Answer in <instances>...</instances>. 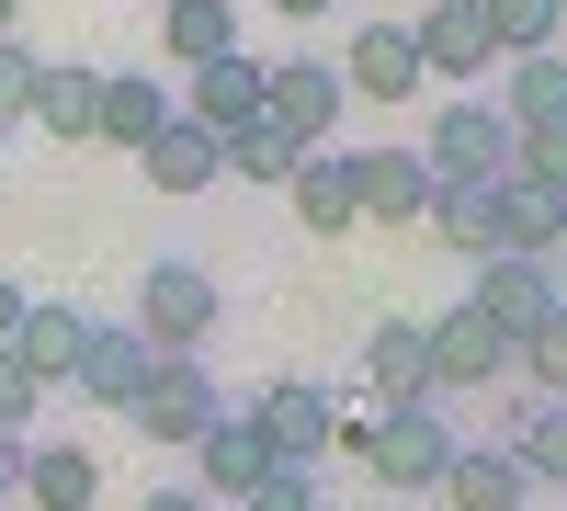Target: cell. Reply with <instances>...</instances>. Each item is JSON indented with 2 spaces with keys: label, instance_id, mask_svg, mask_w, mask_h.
Instances as JSON below:
<instances>
[{
  "label": "cell",
  "instance_id": "29",
  "mask_svg": "<svg viewBox=\"0 0 567 511\" xmlns=\"http://www.w3.org/2000/svg\"><path fill=\"white\" fill-rule=\"evenodd\" d=\"M511 364L534 376V398H567V296H556L534 330H523V352H511Z\"/></svg>",
  "mask_w": 567,
  "mask_h": 511
},
{
  "label": "cell",
  "instance_id": "20",
  "mask_svg": "<svg viewBox=\"0 0 567 511\" xmlns=\"http://www.w3.org/2000/svg\"><path fill=\"white\" fill-rule=\"evenodd\" d=\"M432 500H443V511H523L534 478H523V454H511V443H465V454H454V478H443Z\"/></svg>",
  "mask_w": 567,
  "mask_h": 511
},
{
  "label": "cell",
  "instance_id": "34",
  "mask_svg": "<svg viewBox=\"0 0 567 511\" xmlns=\"http://www.w3.org/2000/svg\"><path fill=\"white\" fill-rule=\"evenodd\" d=\"M34 409H45V387L23 376L12 352H0V432H12V443H34Z\"/></svg>",
  "mask_w": 567,
  "mask_h": 511
},
{
  "label": "cell",
  "instance_id": "40",
  "mask_svg": "<svg viewBox=\"0 0 567 511\" xmlns=\"http://www.w3.org/2000/svg\"><path fill=\"white\" fill-rule=\"evenodd\" d=\"M556 12H567V0H556Z\"/></svg>",
  "mask_w": 567,
  "mask_h": 511
},
{
  "label": "cell",
  "instance_id": "28",
  "mask_svg": "<svg viewBox=\"0 0 567 511\" xmlns=\"http://www.w3.org/2000/svg\"><path fill=\"white\" fill-rule=\"evenodd\" d=\"M511 136L523 125H567V58H511Z\"/></svg>",
  "mask_w": 567,
  "mask_h": 511
},
{
  "label": "cell",
  "instance_id": "22",
  "mask_svg": "<svg viewBox=\"0 0 567 511\" xmlns=\"http://www.w3.org/2000/svg\"><path fill=\"white\" fill-rule=\"evenodd\" d=\"M159 45H171V69L194 80L216 58H239V12H227V0H159Z\"/></svg>",
  "mask_w": 567,
  "mask_h": 511
},
{
  "label": "cell",
  "instance_id": "21",
  "mask_svg": "<svg viewBox=\"0 0 567 511\" xmlns=\"http://www.w3.org/2000/svg\"><path fill=\"white\" fill-rule=\"evenodd\" d=\"M80 341H91V318H80V307H58V296H34V307H23V330H12V364H23L34 387H69Z\"/></svg>",
  "mask_w": 567,
  "mask_h": 511
},
{
  "label": "cell",
  "instance_id": "4",
  "mask_svg": "<svg viewBox=\"0 0 567 511\" xmlns=\"http://www.w3.org/2000/svg\"><path fill=\"white\" fill-rule=\"evenodd\" d=\"M125 421H136V443H148V454H194V443L227 421V387L205 376V352L148 364V387H136V409H125Z\"/></svg>",
  "mask_w": 567,
  "mask_h": 511
},
{
  "label": "cell",
  "instance_id": "14",
  "mask_svg": "<svg viewBox=\"0 0 567 511\" xmlns=\"http://www.w3.org/2000/svg\"><path fill=\"white\" fill-rule=\"evenodd\" d=\"M136 171H148L159 194H205V182H227V136H216V125H194V114H171L148 149H136Z\"/></svg>",
  "mask_w": 567,
  "mask_h": 511
},
{
  "label": "cell",
  "instance_id": "11",
  "mask_svg": "<svg viewBox=\"0 0 567 511\" xmlns=\"http://www.w3.org/2000/svg\"><path fill=\"white\" fill-rule=\"evenodd\" d=\"M341 91H352V103H420V45H409V23H352Z\"/></svg>",
  "mask_w": 567,
  "mask_h": 511
},
{
  "label": "cell",
  "instance_id": "23",
  "mask_svg": "<svg viewBox=\"0 0 567 511\" xmlns=\"http://www.w3.org/2000/svg\"><path fill=\"white\" fill-rule=\"evenodd\" d=\"M23 500L34 511H91V500H103L91 443H23Z\"/></svg>",
  "mask_w": 567,
  "mask_h": 511
},
{
  "label": "cell",
  "instance_id": "19",
  "mask_svg": "<svg viewBox=\"0 0 567 511\" xmlns=\"http://www.w3.org/2000/svg\"><path fill=\"white\" fill-rule=\"evenodd\" d=\"M261 478H272V454H261V432L239 421V409H227V421L194 443V478H182V489H205V500H250Z\"/></svg>",
  "mask_w": 567,
  "mask_h": 511
},
{
  "label": "cell",
  "instance_id": "18",
  "mask_svg": "<svg viewBox=\"0 0 567 511\" xmlns=\"http://www.w3.org/2000/svg\"><path fill=\"white\" fill-rule=\"evenodd\" d=\"M556 296H567V285H556L545 262H511V251H499V262H477V307L499 318V341H511V352H523V330H534Z\"/></svg>",
  "mask_w": 567,
  "mask_h": 511
},
{
  "label": "cell",
  "instance_id": "2",
  "mask_svg": "<svg viewBox=\"0 0 567 511\" xmlns=\"http://www.w3.org/2000/svg\"><path fill=\"white\" fill-rule=\"evenodd\" d=\"M420 171H432V194H488V182H511V114L477 103V91H454L443 114H420Z\"/></svg>",
  "mask_w": 567,
  "mask_h": 511
},
{
  "label": "cell",
  "instance_id": "12",
  "mask_svg": "<svg viewBox=\"0 0 567 511\" xmlns=\"http://www.w3.org/2000/svg\"><path fill=\"white\" fill-rule=\"evenodd\" d=\"M409 398H432L420 318H374V341H363V409H409Z\"/></svg>",
  "mask_w": 567,
  "mask_h": 511
},
{
  "label": "cell",
  "instance_id": "6",
  "mask_svg": "<svg viewBox=\"0 0 567 511\" xmlns=\"http://www.w3.org/2000/svg\"><path fill=\"white\" fill-rule=\"evenodd\" d=\"M420 352H432V398H443V387H499V376H511V341H499V318H488L477 296H454V307L420 318Z\"/></svg>",
  "mask_w": 567,
  "mask_h": 511
},
{
  "label": "cell",
  "instance_id": "8",
  "mask_svg": "<svg viewBox=\"0 0 567 511\" xmlns=\"http://www.w3.org/2000/svg\"><path fill=\"white\" fill-rule=\"evenodd\" d=\"M148 341H136V318H91V341H80V364H69V398H91V409H136V387H148Z\"/></svg>",
  "mask_w": 567,
  "mask_h": 511
},
{
  "label": "cell",
  "instance_id": "33",
  "mask_svg": "<svg viewBox=\"0 0 567 511\" xmlns=\"http://www.w3.org/2000/svg\"><path fill=\"white\" fill-rule=\"evenodd\" d=\"M239 511H329V489H318L307 467H272V478H261V489H250Z\"/></svg>",
  "mask_w": 567,
  "mask_h": 511
},
{
  "label": "cell",
  "instance_id": "26",
  "mask_svg": "<svg viewBox=\"0 0 567 511\" xmlns=\"http://www.w3.org/2000/svg\"><path fill=\"white\" fill-rule=\"evenodd\" d=\"M477 12H488V45H499V58H556V34H567L556 0H477Z\"/></svg>",
  "mask_w": 567,
  "mask_h": 511
},
{
  "label": "cell",
  "instance_id": "15",
  "mask_svg": "<svg viewBox=\"0 0 567 511\" xmlns=\"http://www.w3.org/2000/svg\"><path fill=\"white\" fill-rule=\"evenodd\" d=\"M171 114H182V103H171V80H148V69H103V114H91V136L136 160V149H148Z\"/></svg>",
  "mask_w": 567,
  "mask_h": 511
},
{
  "label": "cell",
  "instance_id": "17",
  "mask_svg": "<svg viewBox=\"0 0 567 511\" xmlns=\"http://www.w3.org/2000/svg\"><path fill=\"white\" fill-rule=\"evenodd\" d=\"M352 91H341V69L329 58H272V125H296L307 149H329V114H341Z\"/></svg>",
  "mask_w": 567,
  "mask_h": 511
},
{
  "label": "cell",
  "instance_id": "3",
  "mask_svg": "<svg viewBox=\"0 0 567 511\" xmlns=\"http://www.w3.org/2000/svg\"><path fill=\"white\" fill-rule=\"evenodd\" d=\"M239 421L261 432V454H272V467H329V454H341V398H329V387H307V376H272V387H250L239 398Z\"/></svg>",
  "mask_w": 567,
  "mask_h": 511
},
{
  "label": "cell",
  "instance_id": "25",
  "mask_svg": "<svg viewBox=\"0 0 567 511\" xmlns=\"http://www.w3.org/2000/svg\"><path fill=\"white\" fill-rule=\"evenodd\" d=\"M511 454H523V478H567V398H523L511 409Z\"/></svg>",
  "mask_w": 567,
  "mask_h": 511
},
{
  "label": "cell",
  "instance_id": "5",
  "mask_svg": "<svg viewBox=\"0 0 567 511\" xmlns=\"http://www.w3.org/2000/svg\"><path fill=\"white\" fill-rule=\"evenodd\" d=\"M136 341H148L159 364H182V352H205L216 341V273L205 262H148V285H136Z\"/></svg>",
  "mask_w": 567,
  "mask_h": 511
},
{
  "label": "cell",
  "instance_id": "38",
  "mask_svg": "<svg viewBox=\"0 0 567 511\" xmlns=\"http://www.w3.org/2000/svg\"><path fill=\"white\" fill-rule=\"evenodd\" d=\"M12 489H23V443L0 432V500H12Z\"/></svg>",
  "mask_w": 567,
  "mask_h": 511
},
{
  "label": "cell",
  "instance_id": "39",
  "mask_svg": "<svg viewBox=\"0 0 567 511\" xmlns=\"http://www.w3.org/2000/svg\"><path fill=\"white\" fill-rule=\"evenodd\" d=\"M12 23H23V0H0V34H12Z\"/></svg>",
  "mask_w": 567,
  "mask_h": 511
},
{
  "label": "cell",
  "instance_id": "1",
  "mask_svg": "<svg viewBox=\"0 0 567 511\" xmlns=\"http://www.w3.org/2000/svg\"><path fill=\"white\" fill-rule=\"evenodd\" d=\"M341 454H352L374 489H443L465 443L443 432L432 398H409V409H341Z\"/></svg>",
  "mask_w": 567,
  "mask_h": 511
},
{
  "label": "cell",
  "instance_id": "37",
  "mask_svg": "<svg viewBox=\"0 0 567 511\" xmlns=\"http://www.w3.org/2000/svg\"><path fill=\"white\" fill-rule=\"evenodd\" d=\"M272 12H284V23H329V12H341V0H272Z\"/></svg>",
  "mask_w": 567,
  "mask_h": 511
},
{
  "label": "cell",
  "instance_id": "27",
  "mask_svg": "<svg viewBox=\"0 0 567 511\" xmlns=\"http://www.w3.org/2000/svg\"><path fill=\"white\" fill-rule=\"evenodd\" d=\"M296 160H307V136L272 125V114H250L239 136H227V171H239V182H296Z\"/></svg>",
  "mask_w": 567,
  "mask_h": 511
},
{
  "label": "cell",
  "instance_id": "16",
  "mask_svg": "<svg viewBox=\"0 0 567 511\" xmlns=\"http://www.w3.org/2000/svg\"><path fill=\"white\" fill-rule=\"evenodd\" d=\"M91 114H103V69L45 58V69H34V103H23V125H45L58 149H80V136H91Z\"/></svg>",
  "mask_w": 567,
  "mask_h": 511
},
{
  "label": "cell",
  "instance_id": "24",
  "mask_svg": "<svg viewBox=\"0 0 567 511\" xmlns=\"http://www.w3.org/2000/svg\"><path fill=\"white\" fill-rule=\"evenodd\" d=\"M488 216H499V251H511V262H545V251L567 239V205L534 194V182H488Z\"/></svg>",
  "mask_w": 567,
  "mask_h": 511
},
{
  "label": "cell",
  "instance_id": "10",
  "mask_svg": "<svg viewBox=\"0 0 567 511\" xmlns=\"http://www.w3.org/2000/svg\"><path fill=\"white\" fill-rule=\"evenodd\" d=\"M341 160H352L363 227H420V216H432V171H420V149H341Z\"/></svg>",
  "mask_w": 567,
  "mask_h": 511
},
{
  "label": "cell",
  "instance_id": "35",
  "mask_svg": "<svg viewBox=\"0 0 567 511\" xmlns=\"http://www.w3.org/2000/svg\"><path fill=\"white\" fill-rule=\"evenodd\" d=\"M136 511H216V500H205V489H182V478H171V489H148V500H136Z\"/></svg>",
  "mask_w": 567,
  "mask_h": 511
},
{
  "label": "cell",
  "instance_id": "36",
  "mask_svg": "<svg viewBox=\"0 0 567 511\" xmlns=\"http://www.w3.org/2000/svg\"><path fill=\"white\" fill-rule=\"evenodd\" d=\"M23 307H34V296L12 285V273H0V352H12V330H23Z\"/></svg>",
  "mask_w": 567,
  "mask_h": 511
},
{
  "label": "cell",
  "instance_id": "13",
  "mask_svg": "<svg viewBox=\"0 0 567 511\" xmlns=\"http://www.w3.org/2000/svg\"><path fill=\"white\" fill-rule=\"evenodd\" d=\"M284 205H296L307 239H352V227H363V205H352V160H341V149H307L296 182H284Z\"/></svg>",
  "mask_w": 567,
  "mask_h": 511
},
{
  "label": "cell",
  "instance_id": "31",
  "mask_svg": "<svg viewBox=\"0 0 567 511\" xmlns=\"http://www.w3.org/2000/svg\"><path fill=\"white\" fill-rule=\"evenodd\" d=\"M432 227H443L465 262H499V216H488V194H432Z\"/></svg>",
  "mask_w": 567,
  "mask_h": 511
},
{
  "label": "cell",
  "instance_id": "7",
  "mask_svg": "<svg viewBox=\"0 0 567 511\" xmlns=\"http://www.w3.org/2000/svg\"><path fill=\"white\" fill-rule=\"evenodd\" d=\"M409 45H420V80H454V91L499 69V45H488V12H477V0H432V12L409 23Z\"/></svg>",
  "mask_w": 567,
  "mask_h": 511
},
{
  "label": "cell",
  "instance_id": "32",
  "mask_svg": "<svg viewBox=\"0 0 567 511\" xmlns=\"http://www.w3.org/2000/svg\"><path fill=\"white\" fill-rule=\"evenodd\" d=\"M34 69H45L34 45H23V34H0V136L23 125V103H34Z\"/></svg>",
  "mask_w": 567,
  "mask_h": 511
},
{
  "label": "cell",
  "instance_id": "30",
  "mask_svg": "<svg viewBox=\"0 0 567 511\" xmlns=\"http://www.w3.org/2000/svg\"><path fill=\"white\" fill-rule=\"evenodd\" d=\"M511 182H534V194L567 205V125H523L511 136Z\"/></svg>",
  "mask_w": 567,
  "mask_h": 511
},
{
  "label": "cell",
  "instance_id": "9",
  "mask_svg": "<svg viewBox=\"0 0 567 511\" xmlns=\"http://www.w3.org/2000/svg\"><path fill=\"white\" fill-rule=\"evenodd\" d=\"M171 103L194 114V125H216V136H239L250 114H272V58H250V45H239V58H216V69H194V80L171 91Z\"/></svg>",
  "mask_w": 567,
  "mask_h": 511
}]
</instances>
